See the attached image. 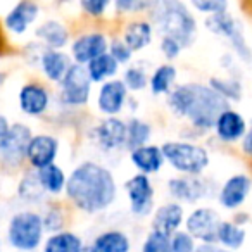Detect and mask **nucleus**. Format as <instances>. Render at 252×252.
<instances>
[{"mask_svg":"<svg viewBox=\"0 0 252 252\" xmlns=\"http://www.w3.org/2000/svg\"><path fill=\"white\" fill-rule=\"evenodd\" d=\"M185 221V211L180 202H168L162 204L156 209L152 216V230L161 231L171 237L173 233L180 230L182 223Z\"/></svg>","mask_w":252,"mask_h":252,"instance_id":"obj_19","label":"nucleus"},{"mask_svg":"<svg viewBox=\"0 0 252 252\" xmlns=\"http://www.w3.org/2000/svg\"><path fill=\"white\" fill-rule=\"evenodd\" d=\"M109 49V42L105 35L102 33H87V35H80L73 43H71V59L74 64H81L87 66L98 56L105 54Z\"/></svg>","mask_w":252,"mask_h":252,"instance_id":"obj_15","label":"nucleus"},{"mask_svg":"<svg viewBox=\"0 0 252 252\" xmlns=\"http://www.w3.org/2000/svg\"><path fill=\"white\" fill-rule=\"evenodd\" d=\"M252 189V180L247 175H233L223 183L218 193V200L224 209H238L249 197Z\"/></svg>","mask_w":252,"mask_h":252,"instance_id":"obj_16","label":"nucleus"},{"mask_svg":"<svg viewBox=\"0 0 252 252\" xmlns=\"http://www.w3.org/2000/svg\"><path fill=\"white\" fill-rule=\"evenodd\" d=\"M45 233L42 214L35 211H19L11 218L7 226V240L21 252H33L40 247Z\"/></svg>","mask_w":252,"mask_h":252,"instance_id":"obj_4","label":"nucleus"},{"mask_svg":"<svg viewBox=\"0 0 252 252\" xmlns=\"http://www.w3.org/2000/svg\"><path fill=\"white\" fill-rule=\"evenodd\" d=\"M152 0H114V9L119 14H137L147 11Z\"/></svg>","mask_w":252,"mask_h":252,"instance_id":"obj_36","label":"nucleus"},{"mask_svg":"<svg viewBox=\"0 0 252 252\" xmlns=\"http://www.w3.org/2000/svg\"><path fill=\"white\" fill-rule=\"evenodd\" d=\"M59 156V140L49 133L33 135L30 140L26 159L33 169H42L50 164H56V159Z\"/></svg>","mask_w":252,"mask_h":252,"instance_id":"obj_11","label":"nucleus"},{"mask_svg":"<svg viewBox=\"0 0 252 252\" xmlns=\"http://www.w3.org/2000/svg\"><path fill=\"white\" fill-rule=\"evenodd\" d=\"M161 52H162V56L166 57L168 61H173V59H176V57L180 56V52H182V43L178 42V40H175V38H171V36H162V40H161Z\"/></svg>","mask_w":252,"mask_h":252,"instance_id":"obj_42","label":"nucleus"},{"mask_svg":"<svg viewBox=\"0 0 252 252\" xmlns=\"http://www.w3.org/2000/svg\"><path fill=\"white\" fill-rule=\"evenodd\" d=\"M242 151H244L245 154L251 156V158H252V126L247 130L245 137L242 138Z\"/></svg>","mask_w":252,"mask_h":252,"instance_id":"obj_44","label":"nucleus"},{"mask_svg":"<svg viewBox=\"0 0 252 252\" xmlns=\"http://www.w3.org/2000/svg\"><path fill=\"white\" fill-rule=\"evenodd\" d=\"M168 192L178 202L185 204H195L207 197L209 187L207 182L200 176H176L168 182Z\"/></svg>","mask_w":252,"mask_h":252,"instance_id":"obj_12","label":"nucleus"},{"mask_svg":"<svg viewBox=\"0 0 252 252\" xmlns=\"http://www.w3.org/2000/svg\"><path fill=\"white\" fill-rule=\"evenodd\" d=\"M168 105L173 114L185 118L199 130L214 128L218 116L228 109V102L209 85L183 83L168 94Z\"/></svg>","mask_w":252,"mask_h":252,"instance_id":"obj_2","label":"nucleus"},{"mask_svg":"<svg viewBox=\"0 0 252 252\" xmlns=\"http://www.w3.org/2000/svg\"><path fill=\"white\" fill-rule=\"evenodd\" d=\"M71 56L64 54L63 50L57 49H47L42 50L40 54V69H42L43 76L52 83L59 85L63 78L71 67Z\"/></svg>","mask_w":252,"mask_h":252,"instance_id":"obj_21","label":"nucleus"},{"mask_svg":"<svg viewBox=\"0 0 252 252\" xmlns=\"http://www.w3.org/2000/svg\"><path fill=\"white\" fill-rule=\"evenodd\" d=\"M209 87L214 92L221 95L224 100H238L242 97V87L237 80H220V78H213Z\"/></svg>","mask_w":252,"mask_h":252,"instance_id":"obj_34","label":"nucleus"},{"mask_svg":"<svg viewBox=\"0 0 252 252\" xmlns=\"http://www.w3.org/2000/svg\"><path fill=\"white\" fill-rule=\"evenodd\" d=\"M126 195L130 199V209L135 216L144 218L152 213L154 207V187L147 175H137L131 176L128 182L125 183Z\"/></svg>","mask_w":252,"mask_h":252,"instance_id":"obj_9","label":"nucleus"},{"mask_svg":"<svg viewBox=\"0 0 252 252\" xmlns=\"http://www.w3.org/2000/svg\"><path fill=\"white\" fill-rule=\"evenodd\" d=\"M109 54L112 56V59L121 66L131 61V50L126 47V43L123 40H114V42L109 43Z\"/></svg>","mask_w":252,"mask_h":252,"instance_id":"obj_40","label":"nucleus"},{"mask_svg":"<svg viewBox=\"0 0 252 252\" xmlns=\"http://www.w3.org/2000/svg\"><path fill=\"white\" fill-rule=\"evenodd\" d=\"M206 28L209 32H213L214 35H220L228 38V42L231 43L233 50L237 52V56L244 61H251V49L247 47V42L244 38L238 23L235 21L233 16H230L226 11L220 12V14H213L206 19Z\"/></svg>","mask_w":252,"mask_h":252,"instance_id":"obj_8","label":"nucleus"},{"mask_svg":"<svg viewBox=\"0 0 252 252\" xmlns=\"http://www.w3.org/2000/svg\"><path fill=\"white\" fill-rule=\"evenodd\" d=\"M142 252H173L171 251V237L161 231L152 230L147 235L144 245H142Z\"/></svg>","mask_w":252,"mask_h":252,"instance_id":"obj_35","label":"nucleus"},{"mask_svg":"<svg viewBox=\"0 0 252 252\" xmlns=\"http://www.w3.org/2000/svg\"><path fill=\"white\" fill-rule=\"evenodd\" d=\"M245 237H247V231L244 226L233 223V221H221L220 228H218L216 244H220L228 251H238L244 245Z\"/></svg>","mask_w":252,"mask_h":252,"instance_id":"obj_29","label":"nucleus"},{"mask_svg":"<svg viewBox=\"0 0 252 252\" xmlns=\"http://www.w3.org/2000/svg\"><path fill=\"white\" fill-rule=\"evenodd\" d=\"M195 252H231V251H228V249L221 247L218 244H200L197 245Z\"/></svg>","mask_w":252,"mask_h":252,"instance_id":"obj_43","label":"nucleus"},{"mask_svg":"<svg viewBox=\"0 0 252 252\" xmlns=\"http://www.w3.org/2000/svg\"><path fill=\"white\" fill-rule=\"evenodd\" d=\"M36 178H38V183L45 193H50V195H59L66 190V183H67V176L64 175L63 168L57 164H50L47 168L36 169L35 171Z\"/></svg>","mask_w":252,"mask_h":252,"instance_id":"obj_26","label":"nucleus"},{"mask_svg":"<svg viewBox=\"0 0 252 252\" xmlns=\"http://www.w3.org/2000/svg\"><path fill=\"white\" fill-rule=\"evenodd\" d=\"M123 83L126 85L128 92L144 90L149 85L147 69H145L144 66H140V64H133V66L128 67V69L125 71V74H123Z\"/></svg>","mask_w":252,"mask_h":252,"instance_id":"obj_32","label":"nucleus"},{"mask_svg":"<svg viewBox=\"0 0 252 252\" xmlns=\"http://www.w3.org/2000/svg\"><path fill=\"white\" fill-rule=\"evenodd\" d=\"M83 240L73 231H56L45 240L43 252H83Z\"/></svg>","mask_w":252,"mask_h":252,"instance_id":"obj_27","label":"nucleus"},{"mask_svg":"<svg viewBox=\"0 0 252 252\" xmlns=\"http://www.w3.org/2000/svg\"><path fill=\"white\" fill-rule=\"evenodd\" d=\"M18 100L26 116H42L50 105V92L42 83H26L19 90Z\"/></svg>","mask_w":252,"mask_h":252,"instance_id":"obj_17","label":"nucleus"},{"mask_svg":"<svg viewBox=\"0 0 252 252\" xmlns=\"http://www.w3.org/2000/svg\"><path fill=\"white\" fill-rule=\"evenodd\" d=\"M152 135V126L147 121H142V119H130L126 123V144L125 147L128 151H135L138 147H144L147 145V142L151 140Z\"/></svg>","mask_w":252,"mask_h":252,"instance_id":"obj_31","label":"nucleus"},{"mask_svg":"<svg viewBox=\"0 0 252 252\" xmlns=\"http://www.w3.org/2000/svg\"><path fill=\"white\" fill-rule=\"evenodd\" d=\"M128 102V88L123 80H109L100 85L97 94V109L107 118L118 116Z\"/></svg>","mask_w":252,"mask_h":252,"instance_id":"obj_13","label":"nucleus"},{"mask_svg":"<svg viewBox=\"0 0 252 252\" xmlns=\"http://www.w3.org/2000/svg\"><path fill=\"white\" fill-rule=\"evenodd\" d=\"M111 2L112 0H80V5L87 16L100 18V16L105 14V11L109 9Z\"/></svg>","mask_w":252,"mask_h":252,"instance_id":"obj_39","label":"nucleus"},{"mask_svg":"<svg viewBox=\"0 0 252 252\" xmlns=\"http://www.w3.org/2000/svg\"><path fill=\"white\" fill-rule=\"evenodd\" d=\"M176 67L173 64H161L149 78V87L154 95H166L175 88Z\"/></svg>","mask_w":252,"mask_h":252,"instance_id":"obj_30","label":"nucleus"},{"mask_svg":"<svg viewBox=\"0 0 252 252\" xmlns=\"http://www.w3.org/2000/svg\"><path fill=\"white\" fill-rule=\"evenodd\" d=\"M94 138L104 152H114L126 144V123L116 116L105 118L95 126Z\"/></svg>","mask_w":252,"mask_h":252,"instance_id":"obj_14","label":"nucleus"},{"mask_svg":"<svg viewBox=\"0 0 252 252\" xmlns=\"http://www.w3.org/2000/svg\"><path fill=\"white\" fill-rule=\"evenodd\" d=\"M38 5L33 0H19L18 4L7 12L4 25L14 35H23L30 28V25H33L35 19L38 18Z\"/></svg>","mask_w":252,"mask_h":252,"instance_id":"obj_20","label":"nucleus"},{"mask_svg":"<svg viewBox=\"0 0 252 252\" xmlns=\"http://www.w3.org/2000/svg\"><path fill=\"white\" fill-rule=\"evenodd\" d=\"M42 220H43L45 230H50V231H54V233H56V231H61V228H63V224H64V216L57 207H50V209L42 216Z\"/></svg>","mask_w":252,"mask_h":252,"instance_id":"obj_41","label":"nucleus"},{"mask_svg":"<svg viewBox=\"0 0 252 252\" xmlns=\"http://www.w3.org/2000/svg\"><path fill=\"white\" fill-rule=\"evenodd\" d=\"M32 137V128L26 126L25 123L11 125L5 137L0 138V162L4 166L18 168L26 159V151H28Z\"/></svg>","mask_w":252,"mask_h":252,"instance_id":"obj_6","label":"nucleus"},{"mask_svg":"<svg viewBox=\"0 0 252 252\" xmlns=\"http://www.w3.org/2000/svg\"><path fill=\"white\" fill-rule=\"evenodd\" d=\"M87 71L88 76H90L92 83H105L107 80H112V78L118 74L119 71V64L112 59V56L109 52L98 56L97 59H94L92 63L87 64Z\"/></svg>","mask_w":252,"mask_h":252,"instance_id":"obj_28","label":"nucleus"},{"mask_svg":"<svg viewBox=\"0 0 252 252\" xmlns=\"http://www.w3.org/2000/svg\"><path fill=\"white\" fill-rule=\"evenodd\" d=\"M164 161L173 169L187 176H200L209 166V154L192 142H166L161 147Z\"/></svg>","mask_w":252,"mask_h":252,"instance_id":"obj_5","label":"nucleus"},{"mask_svg":"<svg viewBox=\"0 0 252 252\" xmlns=\"http://www.w3.org/2000/svg\"><path fill=\"white\" fill-rule=\"evenodd\" d=\"M61 100L66 105L80 107L90 100L92 80L88 71L81 64H71L69 71L61 81Z\"/></svg>","mask_w":252,"mask_h":252,"instance_id":"obj_7","label":"nucleus"},{"mask_svg":"<svg viewBox=\"0 0 252 252\" xmlns=\"http://www.w3.org/2000/svg\"><path fill=\"white\" fill-rule=\"evenodd\" d=\"M152 35H154V28L149 21H133L125 28L121 40L131 52H138L151 45Z\"/></svg>","mask_w":252,"mask_h":252,"instance_id":"obj_24","label":"nucleus"},{"mask_svg":"<svg viewBox=\"0 0 252 252\" xmlns=\"http://www.w3.org/2000/svg\"><path fill=\"white\" fill-rule=\"evenodd\" d=\"M43 193L45 190L40 187L38 178L36 175H26L23 178V182L19 183V195L26 200V202H38V200L43 199Z\"/></svg>","mask_w":252,"mask_h":252,"instance_id":"obj_33","label":"nucleus"},{"mask_svg":"<svg viewBox=\"0 0 252 252\" xmlns=\"http://www.w3.org/2000/svg\"><path fill=\"white\" fill-rule=\"evenodd\" d=\"M130 159L135 168L138 169V173L147 176L161 171L162 164H164V156H162L161 147L158 145H144V147L135 149L130 152Z\"/></svg>","mask_w":252,"mask_h":252,"instance_id":"obj_22","label":"nucleus"},{"mask_svg":"<svg viewBox=\"0 0 252 252\" xmlns=\"http://www.w3.org/2000/svg\"><path fill=\"white\" fill-rule=\"evenodd\" d=\"M214 130H216V137L221 142L233 144V142H238L245 137V133H247V121H245L240 112L228 107L218 116L216 123H214Z\"/></svg>","mask_w":252,"mask_h":252,"instance_id":"obj_18","label":"nucleus"},{"mask_svg":"<svg viewBox=\"0 0 252 252\" xmlns=\"http://www.w3.org/2000/svg\"><path fill=\"white\" fill-rule=\"evenodd\" d=\"M220 223V214L211 207H197L185 221L187 231L202 244H216Z\"/></svg>","mask_w":252,"mask_h":252,"instance_id":"obj_10","label":"nucleus"},{"mask_svg":"<svg viewBox=\"0 0 252 252\" xmlns=\"http://www.w3.org/2000/svg\"><path fill=\"white\" fill-rule=\"evenodd\" d=\"M195 238L189 231H176L171 235V251L173 252H195Z\"/></svg>","mask_w":252,"mask_h":252,"instance_id":"obj_37","label":"nucleus"},{"mask_svg":"<svg viewBox=\"0 0 252 252\" xmlns=\"http://www.w3.org/2000/svg\"><path fill=\"white\" fill-rule=\"evenodd\" d=\"M35 35H36V38L42 43H45L49 49L61 50L69 42V32H67V28L63 23L54 21V19H49V21L42 23V25L36 28Z\"/></svg>","mask_w":252,"mask_h":252,"instance_id":"obj_25","label":"nucleus"},{"mask_svg":"<svg viewBox=\"0 0 252 252\" xmlns=\"http://www.w3.org/2000/svg\"><path fill=\"white\" fill-rule=\"evenodd\" d=\"M151 25L162 36L178 40L182 47H189L197 33V21L182 0H152Z\"/></svg>","mask_w":252,"mask_h":252,"instance_id":"obj_3","label":"nucleus"},{"mask_svg":"<svg viewBox=\"0 0 252 252\" xmlns=\"http://www.w3.org/2000/svg\"><path fill=\"white\" fill-rule=\"evenodd\" d=\"M9 128H11V125H9V119L5 118V116L0 114V138L5 137V133L9 131Z\"/></svg>","mask_w":252,"mask_h":252,"instance_id":"obj_45","label":"nucleus"},{"mask_svg":"<svg viewBox=\"0 0 252 252\" xmlns=\"http://www.w3.org/2000/svg\"><path fill=\"white\" fill-rule=\"evenodd\" d=\"M190 4L193 5L195 11L207 16H213L226 11L228 0H190Z\"/></svg>","mask_w":252,"mask_h":252,"instance_id":"obj_38","label":"nucleus"},{"mask_svg":"<svg viewBox=\"0 0 252 252\" xmlns=\"http://www.w3.org/2000/svg\"><path fill=\"white\" fill-rule=\"evenodd\" d=\"M130 237L121 230H107L94 238L83 252H130Z\"/></svg>","mask_w":252,"mask_h":252,"instance_id":"obj_23","label":"nucleus"},{"mask_svg":"<svg viewBox=\"0 0 252 252\" xmlns=\"http://www.w3.org/2000/svg\"><path fill=\"white\" fill-rule=\"evenodd\" d=\"M64 192L80 211L97 214L112 206L118 195V185L114 175L105 166L85 161L67 176Z\"/></svg>","mask_w":252,"mask_h":252,"instance_id":"obj_1","label":"nucleus"}]
</instances>
